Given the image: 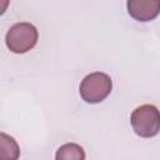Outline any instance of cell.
Here are the masks:
<instances>
[{"label": "cell", "mask_w": 160, "mask_h": 160, "mask_svg": "<svg viewBox=\"0 0 160 160\" xmlns=\"http://www.w3.org/2000/svg\"><path fill=\"white\" fill-rule=\"evenodd\" d=\"M112 89L111 78L101 71L86 75L79 86L81 99L88 104H98L105 100Z\"/></svg>", "instance_id": "6da1fadb"}, {"label": "cell", "mask_w": 160, "mask_h": 160, "mask_svg": "<svg viewBox=\"0 0 160 160\" xmlns=\"http://www.w3.org/2000/svg\"><path fill=\"white\" fill-rule=\"evenodd\" d=\"M134 132L140 138H152L160 131V111L155 105L138 106L130 118Z\"/></svg>", "instance_id": "7a4b0ae2"}, {"label": "cell", "mask_w": 160, "mask_h": 160, "mask_svg": "<svg viewBox=\"0 0 160 160\" xmlns=\"http://www.w3.org/2000/svg\"><path fill=\"white\" fill-rule=\"evenodd\" d=\"M39 39L38 29L30 22H18L6 32V46L15 54H24L31 50Z\"/></svg>", "instance_id": "3957f363"}, {"label": "cell", "mask_w": 160, "mask_h": 160, "mask_svg": "<svg viewBox=\"0 0 160 160\" xmlns=\"http://www.w3.org/2000/svg\"><path fill=\"white\" fill-rule=\"evenodd\" d=\"M126 8L135 20L150 21L160 14V0H129Z\"/></svg>", "instance_id": "277c9868"}, {"label": "cell", "mask_w": 160, "mask_h": 160, "mask_svg": "<svg viewBox=\"0 0 160 160\" xmlns=\"http://www.w3.org/2000/svg\"><path fill=\"white\" fill-rule=\"evenodd\" d=\"M20 156V148L16 140L5 134H0V159L1 160H18Z\"/></svg>", "instance_id": "5b68a950"}, {"label": "cell", "mask_w": 160, "mask_h": 160, "mask_svg": "<svg viewBox=\"0 0 160 160\" xmlns=\"http://www.w3.org/2000/svg\"><path fill=\"white\" fill-rule=\"evenodd\" d=\"M55 160H85V151L79 144L66 142L56 150Z\"/></svg>", "instance_id": "8992f818"}]
</instances>
